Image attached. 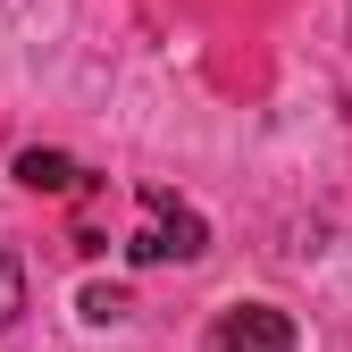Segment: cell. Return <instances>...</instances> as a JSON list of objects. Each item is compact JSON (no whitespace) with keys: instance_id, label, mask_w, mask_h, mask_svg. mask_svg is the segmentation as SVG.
I'll use <instances>...</instances> for the list:
<instances>
[{"instance_id":"1","label":"cell","mask_w":352,"mask_h":352,"mask_svg":"<svg viewBox=\"0 0 352 352\" xmlns=\"http://www.w3.org/2000/svg\"><path fill=\"white\" fill-rule=\"evenodd\" d=\"M135 201H143V227H135V243H126L135 269H160V260H201V252H210V227H201L193 201H176L168 185H143Z\"/></svg>"},{"instance_id":"2","label":"cell","mask_w":352,"mask_h":352,"mask_svg":"<svg viewBox=\"0 0 352 352\" xmlns=\"http://www.w3.org/2000/svg\"><path fill=\"white\" fill-rule=\"evenodd\" d=\"M294 344H302L294 319L269 311V302H243V311H227V319L201 336V352H294Z\"/></svg>"},{"instance_id":"3","label":"cell","mask_w":352,"mask_h":352,"mask_svg":"<svg viewBox=\"0 0 352 352\" xmlns=\"http://www.w3.org/2000/svg\"><path fill=\"white\" fill-rule=\"evenodd\" d=\"M17 185H25V193H84L93 176H84L67 151H42V143H34V151H17Z\"/></svg>"},{"instance_id":"4","label":"cell","mask_w":352,"mask_h":352,"mask_svg":"<svg viewBox=\"0 0 352 352\" xmlns=\"http://www.w3.org/2000/svg\"><path fill=\"white\" fill-rule=\"evenodd\" d=\"M84 319H93V327L135 319V294H126V285H84Z\"/></svg>"},{"instance_id":"5","label":"cell","mask_w":352,"mask_h":352,"mask_svg":"<svg viewBox=\"0 0 352 352\" xmlns=\"http://www.w3.org/2000/svg\"><path fill=\"white\" fill-rule=\"evenodd\" d=\"M17 311H25V269H17V252H0V336H9Z\"/></svg>"}]
</instances>
